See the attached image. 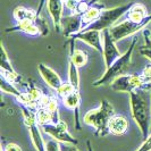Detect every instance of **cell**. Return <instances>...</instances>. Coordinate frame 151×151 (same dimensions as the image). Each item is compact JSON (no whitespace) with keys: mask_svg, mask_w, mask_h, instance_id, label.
Segmentation results:
<instances>
[{"mask_svg":"<svg viewBox=\"0 0 151 151\" xmlns=\"http://www.w3.org/2000/svg\"><path fill=\"white\" fill-rule=\"evenodd\" d=\"M151 89H137L129 93V108L135 122L145 140L151 133Z\"/></svg>","mask_w":151,"mask_h":151,"instance_id":"1","label":"cell"},{"mask_svg":"<svg viewBox=\"0 0 151 151\" xmlns=\"http://www.w3.org/2000/svg\"><path fill=\"white\" fill-rule=\"evenodd\" d=\"M115 115V109L113 105L104 99L97 108L91 109L83 116V123L94 129L97 136H106L109 134L108 124L110 118Z\"/></svg>","mask_w":151,"mask_h":151,"instance_id":"2","label":"cell"},{"mask_svg":"<svg viewBox=\"0 0 151 151\" xmlns=\"http://www.w3.org/2000/svg\"><path fill=\"white\" fill-rule=\"evenodd\" d=\"M137 42V37H134L131 45H129L127 51L122 55L121 57L117 60L110 67L106 68V72L104 73V75L97 81L93 82V86H104V85H110V83L114 80H116L117 77L124 75L125 72L129 69V65L132 63V56H133V51Z\"/></svg>","mask_w":151,"mask_h":151,"instance_id":"3","label":"cell"},{"mask_svg":"<svg viewBox=\"0 0 151 151\" xmlns=\"http://www.w3.org/2000/svg\"><path fill=\"white\" fill-rule=\"evenodd\" d=\"M21 110L23 114L24 123L30 132V137L32 140V143L37 151H47V142H45L43 136L41 134V126L39 125L37 119V111L31 109L29 107L21 105Z\"/></svg>","mask_w":151,"mask_h":151,"instance_id":"4","label":"cell"},{"mask_svg":"<svg viewBox=\"0 0 151 151\" xmlns=\"http://www.w3.org/2000/svg\"><path fill=\"white\" fill-rule=\"evenodd\" d=\"M132 5H133V2L113 8H105L98 19L94 23H92L85 30H98L102 32L104 30L110 29L111 26H114L116 24V22L121 18L122 16L125 15L129 12V9L131 8Z\"/></svg>","mask_w":151,"mask_h":151,"instance_id":"5","label":"cell"},{"mask_svg":"<svg viewBox=\"0 0 151 151\" xmlns=\"http://www.w3.org/2000/svg\"><path fill=\"white\" fill-rule=\"evenodd\" d=\"M151 23V15H149L144 21L141 23L131 22L129 19H125L123 22H119L115 24L109 29V32L111 34V37L115 41H121L124 39L135 35L136 33H139L140 31L145 29L149 24Z\"/></svg>","mask_w":151,"mask_h":151,"instance_id":"6","label":"cell"},{"mask_svg":"<svg viewBox=\"0 0 151 151\" xmlns=\"http://www.w3.org/2000/svg\"><path fill=\"white\" fill-rule=\"evenodd\" d=\"M110 88L116 92L131 93L137 89H151V84H145L140 74H124L110 83Z\"/></svg>","mask_w":151,"mask_h":151,"instance_id":"7","label":"cell"},{"mask_svg":"<svg viewBox=\"0 0 151 151\" xmlns=\"http://www.w3.org/2000/svg\"><path fill=\"white\" fill-rule=\"evenodd\" d=\"M41 129L47 135H49L50 137H52L53 140H56L60 143L74 144V145H77L78 143L77 139L69 134L67 124L65 122L60 121L56 124H47V125L41 126Z\"/></svg>","mask_w":151,"mask_h":151,"instance_id":"8","label":"cell"},{"mask_svg":"<svg viewBox=\"0 0 151 151\" xmlns=\"http://www.w3.org/2000/svg\"><path fill=\"white\" fill-rule=\"evenodd\" d=\"M115 42L116 41L111 37L109 29L102 31V47H104L102 56H104V61H105L106 68L110 67L114 63L122 56V53L119 52V50L116 47Z\"/></svg>","mask_w":151,"mask_h":151,"instance_id":"9","label":"cell"},{"mask_svg":"<svg viewBox=\"0 0 151 151\" xmlns=\"http://www.w3.org/2000/svg\"><path fill=\"white\" fill-rule=\"evenodd\" d=\"M72 39H78L83 41L84 43L90 45L94 50L102 53L104 47H102V37H101V31L98 30H84L78 33L74 34Z\"/></svg>","mask_w":151,"mask_h":151,"instance_id":"10","label":"cell"},{"mask_svg":"<svg viewBox=\"0 0 151 151\" xmlns=\"http://www.w3.org/2000/svg\"><path fill=\"white\" fill-rule=\"evenodd\" d=\"M60 30L66 38H72L74 34L82 31V15L70 14L63 16L60 22Z\"/></svg>","mask_w":151,"mask_h":151,"instance_id":"11","label":"cell"},{"mask_svg":"<svg viewBox=\"0 0 151 151\" xmlns=\"http://www.w3.org/2000/svg\"><path fill=\"white\" fill-rule=\"evenodd\" d=\"M64 106L67 109L72 110L74 114V124H75V129H81V122H80V104H81V96L80 91L76 90L68 94L67 97L61 99Z\"/></svg>","mask_w":151,"mask_h":151,"instance_id":"12","label":"cell"},{"mask_svg":"<svg viewBox=\"0 0 151 151\" xmlns=\"http://www.w3.org/2000/svg\"><path fill=\"white\" fill-rule=\"evenodd\" d=\"M38 72L50 89L57 91V89L63 84V80L60 78V76L58 75L52 68H50L42 63L38 65Z\"/></svg>","mask_w":151,"mask_h":151,"instance_id":"13","label":"cell"},{"mask_svg":"<svg viewBox=\"0 0 151 151\" xmlns=\"http://www.w3.org/2000/svg\"><path fill=\"white\" fill-rule=\"evenodd\" d=\"M64 0H47V9L51 17L56 32L60 31V22L63 18V10H64Z\"/></svg>","mask_w":151,"mask_h":151,"instance_id":"14","label":"cell"},{"mask_svg":"<svg viewBox=\"0 0 151 151\" xmlns=\"http://www.w3.org/2000/svg\"><path fill=\"white\" fill-rule=\"evenodd\" d=\"M43 1L45 0H41L38 10L24 7V6H17L14 9V12H13V17H14L15 22L18 23V22H22V21H33V22H35L38 19L39 15H40L41 9H42Z\"/></svg>","mask_w":151,"mask_h":151,"instance_id":"15","label":"cell"},{"mask_svg":"<svg viewBox=\"0 0 151 151\" xmlns=\"http://www.w3.org/2000/svg\"><path fill=\"white\" fill-rule=\"evenodd\" d=\"M129 119L123 115H114L108 124V131L113 135H123L129 129Z\"/></svg>","mask_w":151,"mask_h":151,"instance_id":"16","label":"cell"},{"mask_svg":"<svg viewBox=\"0 0 151 151\" xmlns=\"http://www.w3.org/2000/svg\"><path fill=\"white\" fill-rule=\"evenodd\" d=\"M6 32L12 33V32H22L25 33L30 37H40L41 34V30L37 25V23L33 21H22V22L16 23L15 26L9 27L6 30Z\"/></svg>","mask_w":151,"mask_h":151,"instance_id":"17","label":"cell"},{"mask_svg":"<svg viewBox=\"0 0 151 151\" xmlns=\"http://www.w3.org/2000/svg\"><path fill=\"white\" fill-rule=\"evenodd\" d=\"M97 1L98 0H66L65 6L72 14L83 15L89 8L97 4Z\"/></svg>","mask_w":151,"mask_h":151,"instance_id":"18","label":"cell"},{"mask_svg":"<svg viewBox=\"0 0 151 151\" xmlns=\"http://www.w3.org/2000/svg\"><path fill=\"white\" fill-rule=\"evenodd\" d=\"M74 41L75 39L69 40V60L73 61L78 68L84 67L88 61H89V53L84 50H80V49H74Z\"/></svg>","mask_w":151,"mask_h":151,"instance_id":"19","label":"cell"},{"mask_svg":"<svg viewBox=\"0 0 151 151\" xmlns=\"http://www.w3.org/2000/svg\"><path fill=\"white\" fill-rule=\"evenodd\" d=\"M125 15H126V19H129L131 22L141 23L149 16V14H148V9L143 4L135 2L131 6L129 12Z\"/></svg>","mask_w":151,"mask_h":151,"instance_id":"20","label":"cell"},{"mask_svg":"<svg viewBox=\"0 0 151 151\" xmlns=\"http://www.w3.org/2000/svg\"><path fill=\"white\" fill-rule=\"evenodd\" d=\"M105 9L104 5L94 4L92 7H90L83 15H82V31H84L86 27H89L92 23H94L98 19L102 10Z\"/></svg>","mask_w":151,"mask_h":151,"instance_id":"21","label":"cell"},{"mask_svg":"<svg viewBox=\"0 0 151 151\" xmlns=\"http://www.w3.org/2000/svg\"><path fill=\"white\" fill-rule=\"evenodd\" d=\"M0 68H1V73H13L15 74L17 73L15 70V68L13 67L9 56H8L6 48L4 43H1V56H0Z\"/></svg>","mask_w":151,"mask_h":151,"instance_id":"22","label":"cell"},{"mask_svg":"<svg viewBox=\"0 0 151 151\" xmlns=\"http://www.w3.org/2000/svg\"><path fill=\"white\" fill-rule=\"evenodd\" d=\"M68 82L72 84L76 90H80V73H78V67L70 60L68 63Z\"/></svg>","mask_w":151,"mask_h":151,"instance_id":"23","label":"cell"},{"mask_svg":"<svg viewBox=\"0 0 151 151\" xmlns=\"http://www.w3.org/2000/svg\"><path fill=\"white\" fill-rule=\"evenodd\" d=\"M1 91L5 92V93L10 94V96H13V97H15V99L18 98L21 96V93H22V91L18 90L16 84L9 82L8 80H6L2 76H1Z\"/></svg>","mask_w":151,"mask_h":151,"instance_id":"24","label":"cell"},{"mask_svg":"<svg viewBox=\"0 0 151 151\" xmlns=\"http://www.w3.org/2000/svg\"><path fill=\"white\" fill-rule=\"evenodd\" d=\"M26 92L29 93V96H30L31 98L33 99L38 105H39V102H40V100L42 99V97L45 96V92L41 90V89H39L38 86H35L32 81H30V84L27 85Z\"/></svg>","mask_w":151,"mask_h":151,"instance_id":"25","label":"cell"},{"mask_svg":"<svg viewBox=\"0 0 151 151\" xmlns=\"http://www.w3.org/2000/svg\"><path fill=\"white\" fill-rule=\"evenodd\" d=\"M74 91H76V89L72 84L69 83V82H63V84L57 89L56 93H57V96H58L59 98L63 99V98H65V97H67L68 94H70V93L74 92Z\"/></svg>","mask_w":151,"mask_h":151,"instance_id":"26","label":"cell"},{"mask_svg":"<svg viewBox=\"0 0 151 151\" xmlns=\"http://www.w3.org/2000/svg\"><path fill=\"white\" fill-rule=\"evenodd\" d=\"M140 75H141L142 80L144 81V83L151 84V64H148V65L144 66Z\"/></svg>","mask_w":151,"mask_h":151,"instance_id":"27","label":"cell"},{"mask_svg":"<svg viewBox=\"0 0 151 151\" xmlns=\"http://www.w3.org/2000/svg\"><path fill=\"white\" fill-rule=\"evenodd\" d=\"M47 151H61V143L56 140H49L47 141Z\"/></svg>","mask_w":151,"mask_h":151,"instance_id":"28","label":"cell"},{"mask_svg":"<svg viewBox=\"0 0 151 151\" xmlns=\"http://www.w3.org/2000/svg\"><path fill=\"white\" fill-rule=\"evenodd\" d=\"M136 151H151V133L150 135L144 140V142L140 145V148Z\"/></svg>","mask_w":151,"mask_h":151,"instance_id":"29","label":"cell"},{"mask_svg":"<svg viewBox=\"0 0 151 151\" xmlns=\"http://www.w3.org/2000/svg\"><path fill=\"white\" fill-rule=\"evenodd\" d=\"M2 151H22V148L18 144L9 142L5 147H2Z\"/></svg>","mask_w":151,"mask_h":151,"instance_id":"30","label":"cell"},{"mask_svg":"<svg viewBox=\"0 0 151 151\" xmlns=\"http://www.w3.org/2000/svg\"><path fill=\"white\" fill-rule=\"evenodd\" d=\"M140 53L145 57L147 59H149L151 61V48H145V47H141L140 48Z\"/></svg>","mask_w":151,"mask_h":151,"instance_id":"31","label":"cell"},{"mask_svg":"<svg viewBox=\"0 0 151 151\" xmlns=\"http://www.w3.org/2000/svg\"><path fill=\"white\" fill-rule=\"evenodd\" d=\"M144 45L145 48H151V33L149 31H144Z\"/></svg>","mask_w":151,"mask_h":151,"instance_id":"32","label":"cell"},{"mask_svg":"<svg viewBox=\"0 0 151 151\" xmlns=\"http://www.w3.org/2000/svg\"><path fill=\"white\" fill-rule=\"evenodd\" d=\"M61 151H80L74 144L61 143Z\"/></svg>","mask_w":151,"mask_h":151,"instance_id":"33","label":"cell"},{"mask_svg":"<svg viewBox=\"0 0 151 151\" xmlns=\"http://www.w3.org/2000/svg\"><path fill=\"white\" fill-rule=\"evenodd\" d=\"M86 148H88V151H93V149H92V145H91V142L88 140L86 141Z\"/></svg>","mask_w":151,"mask_h":151,"instance_id":"34","label":"cell"},{"mask_svg":"<svg viewBox=\"0 0 151 151\" xmlns=\"http://www.w3.org/2000/svg\"><path fill=\"white\" fill-rule=\"evenodd\" d=\"M64 1H66V0H64Z\"/></svg>","mask_w":151,"mask_h":151,"instance_id":"35","label":"cell"},{"mask_svg":"<svg viewBox=\"0 0 151 151\" xmlns=\"http://www.w3.org/2000/svg\"><path fill=\"white\" fill-rule=\"evenodd\" d=\"M150 91H151V90H150Z\"/></svg>","mask_w":151,"mask_h":151,"instance_id":"36","label":"cell"}]
</instances>
